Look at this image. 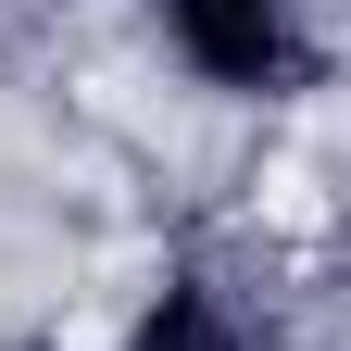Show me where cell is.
<instances>
[{
	"label": "cell",
	"mask_w": 351,
	"mask_h": 351,
	"mask_svg": "<svg viewBox=\"0 0 351 351\" xmlns=\"http://www.w3.org/2000/svg\"><path fill=\"white\" fill-rule=\"evenodd\" d=\"M176 51H189L213 88H289V0H163Z\"/></svg>",
	"instance_id": "cell-1"
}]
</instances>
